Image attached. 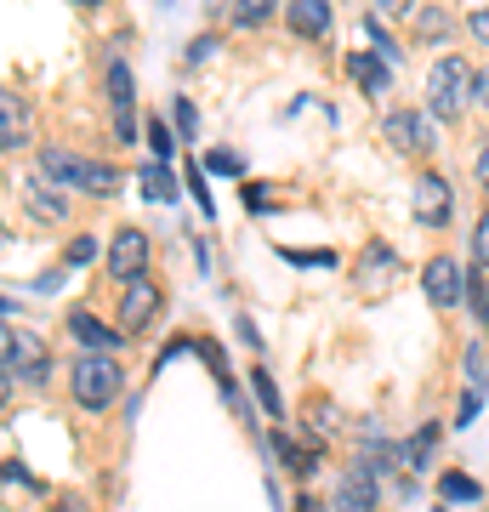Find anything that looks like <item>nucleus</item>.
<instances>
[{
  "instance_id": "obj_37",
  "label": "nucleus",
  "mask_w": 489,
  "mask_h": 512,
  "mask_svg": "<svg viewBox=\"0 0 489 512\" xmlns=\"http://www.w3.org/2000/svg\"><path fill=\"white\" fill-rule=\"evenodd\" d=\"M478 183L489 188V148H478Z\"/></svg>"
},
{
  "instance_id": "obj_12",
  "label": "nucleus",
  "mask_w": 489,
  "mask_h": 512,
  "mask_svg": "<svg viewBox=\"0 0 489 512\" xmlns=\"http://www.w3.org/2000/svg\"><path fill=\"white\" fill-rule=\"evenodd\" d=\"M387 69H393V63H387L381 52H353V57H347V74H353V80H359V92H370V97L387 92V80H393Z\"/></svg>"
},
{
  "instance_id": "obj_28",
  "label": "nucleus",
  "mask_w": 489,
  "mask_h": 512,
  "mask_svg": "<svg viewBox=\"0 0 489 512\" xmlns=\"http://www.w3.org/2000/svg\"><path fill=\"white\" fill-rule=\"evenodd\" d=\"M472 256H478V262L489 268V211L478 217V228H472Z\"/></svg>"
},
{
  "instance_id": "obj_17",
  "label": "nucleus",
  "mask_w": 489,
  "mask_h": 512,
  "mask_svg": "<svg viewBox=\"0 0 489 512\" xmlns=\"http://www.w3.org/2000/svg\"><path fill=\"white\" fill-rule=\"evenodd\" d=\"M23 205H29L40 222H57V217H63V200L52 194V183H46V177H29V183H23Z\"/></svg>"
},
{
  "instance_id": "obj_5",
  "label": "nucleus",
  "mask_w": 489,
  "mask_h": 512,
  "mask_svg": "<svg viewBox=\"0 0 489 512\" xmlns=\"http://www.w3.org/2000/svg\"><path fill=\"white\" fill-rule=\"evenodd\" d=\"M387 143L399 148V154H433V120L427 114H387Z\"/></svg>"
},
{
  "instance_id": "obj_36",
  "label": "nucleus",
  "mask_w": 489,
  "mask_h": 512,
  "mask_svg": "<svg viewBox=\"0 0 489 512\" xmlns=\"http://www.w3.org/2000/svg\"><path fill=\"white\" fill-rule=\"evenodd\" d=\"M52 512H91V507H86V501H80V495H69V501H57Z\"/></svg>"
},
{
  "instance_id": "obj_19",
  "label": "nucleus",
  "mask_w": 489,
  "mask_h": 512,
  "mask_svg": "<svg viewBox=\"0 0 489 512\" xmlns=\"http://www.w3.org/2000/svg\"><path fill=\"white\" fill-rule=\"evenodd\" d=\"M143 194H148V200H177V177L165 171V160L143 165Z\"/></svg>"
},
{
  "instance_id": "obj_41",
  "label": "nucleus",
  "mask_w": 489,
  "mask_h": 512,
  "mask_svg": "<svg viewBox=\"0 0 489 512\" xmlns=\"http://www.w3.org/2000/svg\"><path fill=\"white\" fill-rule=\"evenodd\" d=\"M80 6H91V0H80Z\"/></svg>"
},
{
  "instance_id": "obj_22",
  "label": "nucleus",
  "mask_w": 489,
  "mask_h": 512,
  "mask_svg": "<svg viewBox=\"0 0 489 512\" xmlns=\"http://www.w3.org/2000/svg\"><path fill=\"white\" fill-rule=\"evenodd\" d=\"M421 35L444 40V35H450V12H444V6H427V12H421Z\"/></svg>"
},
{
  "instance_id": "obj_21",
  "label": "nucleus",
  "mask_w": 489,
  "mask_h": 512,
  "mask_svg": "<svg viewBox=\"0 0 489 512\" xmlns=\"http://www.w3.org/2000/svg\"><path fill=\"white\" fill-rule=\"evenodd\" d=\"M438 490L450 495V501H478V484H472L467 473H444L438 478Z\"/></svg>"
},
{
  "instance_id": "obj_9",
  "label": "nucleus",
  "mask_w": 489,
  "mask_h": 512,
  "mask_svg": "<svg viewBox=\"0 0 489 512\" xmlns=\"http://www.w3.org/2000/svg\"><path fill=\"white\" fill-rule=\"evenodd\" d=\"M154 308H160V291H154L148 279H131V285H126V302H120V325H126V330H143L148 319H154Z\"/></svg>"
},
{
  "instance_id": "obj_30",
  "label": "nucleus",
  "mask_w": 489,
  "mask_h": 512,
  "mask_svg": "<svg viewBox=\"0 0 489 512\" xmlns=\"http://www.w3.org/2000/svg\"><path fill=\"white\" fill-rule=\"evenodd\" d=\"M234 6H239V18L245 23H262L273 12V0H234Z\"/></svg>"
},
{
  "instance_id": "obj_2",
  "label": "nucleus",
  "mask_w": 489,
  "mask_h": 512,
  "mask_svg": "<svg viewBox=\"0 0 489 512\" xmlns=\"http://www.w3.org/2000/svg\"><path fill=\"white\" fill-rule=\"evenodd\" d=\"M114 399H120V365L109 353H86L74 365V404L80 410H109Z\"/></svg>"
},
{
  "instance_id": "obj_23",
  "label": "nucleus",
  "mask_w": 489,
  "mask_h": 512,
  "mask_svg": "<svg viewBox=\"0 0 489 512\" xmlns=\"http://www.w3.org/2000/svg\"><path fill=\"white\" fill-rule=\"evenodd\" d=\"M171 120H177L182 137H194V131H200V114H194V103H188V97H177V103H171Z\"/></svg>"
},
{
  "instance_id": "obj_14",
  "label": "nucleus",
  "mask_w": 489,
  "mask_h": 512,
  "mask_svg": "<svg viewBox=\"0 0 489 512\" xmlns=\"http://www.w3.org/2000/svg\"><path fill=\"white\" fill-rule=\"evenodd\" d=\"M69 330H74V342H80V348H91V353H109V348H120V330L97 325V319H91V313H80V308L69 313Z\"/></svg>"
},
{
  "instance_id": "obj_25",
  "label": "nucleus",
  "mask_w": 489,
  "mask_h": 512,
  "mask_svg": "<svg viewBox=\"0 0 489 512\" xmlns=\"http://www.w3.org/2000/svg\"><path fill=\"white\" fill-rule=\"evenodd\" d=\"M268 439H273V456L285 461V467H308V456H302V450H296V444H290L285 433H268Z\"/></svg>"
},
{
  "instance_id": "obj_6",
  "label": "nucleus",
  "mask_w": 489,
  "mask_h": 512,
  "mask_svg": "<svg viewBox=\"0 0 489 512\" xmlns=\"http://www.w3.org/2000/svg\"><path fill=\"white\" fill-rule=\"evenodd\" d=\"M421 285H427V302L433 308H455L461 302V268H455V256H433Z\"/></svg>"
},
{
  "instance_id": "obj_16",
  "label": "nucleus",
  "mask_w": 489,
  "mask_h": 512,
  "mask_svg": "<svg viewBox=\"0 0 489 512\" xmlns=\"http://www.w3.org/2000/svg\"><path fill=\"white\" fill-rule=\"evenodd\" d=\"M80 171H86V160L69 154V148H46V154H40V177H46V183H74L80 188Z\"/></svg>"
},
{
  "instance_id": "obj_7",
  "label": "nucleus",
  "mask_w": 489,
  "mask_h": 512,
  "mask_svg": "<svg viewBox=\"0 0 489 512\" xmlns=\"http://www.w3.org/2000/svg\"><path fill=\"white\" fill-rule=\"evenodd\" d=\"M416 217L427 222V228H444V222H450V183L433 177V171L416 177Z\"/></svg>"
},
{
  "instance_id": "obj_38",
  "label": "nucleus",
  "mask_w": 489,
  "mask_h": 512,
  "mask_svg": "<svg viewBox=\"0 0 489 512\" xmlns=\"http://www.w3.org/2000/svg\"><path fill=\"white\" fill-rule=\"evenodd\" d=\"M478 103L489 109V69H478Z\"/></svg>"
},
{
  "instance_id": "obj_3",
  "label": "nucleus",
  "mask_w": 489,
  "mask_h": 512,
  "mask_svg": "<svg viewBox=\"0 0 489 512\" xmlns=\"http://www.w3.org/2000/svg\"><path fill=\"white\" fill-rule=\"evenodd\" d=\"M46 370H52L46 342H40V336H29V330H6V387L18 382V376L29 387H40V382H46Z\"/></svg>"
},
{
  "instance_id": "obj_39",
  "label": "nucleus",
  "mask_w": 489,
  "mask_h": 512,
  "mask_svg": "<svg viewBox=\"0 0 489 512\" xmlns=\"http://www.w3.org/2000/svg\"><path fill=\"white\" fill-rule=\"evenodd\" d=\"M302 512H325V507H319V501H302Z\"/></svg>"
},
{
  "instance_id": "obj_8",
  "label": "nucleus",
  "mask_w": 489,
  "mask_h": 512,
  "mask_svg": "<svg viewBox=\"0 0 489 512\" xmlns=\"http://www.w3.org/2000/svg\"><path fill=\"white\" fill-rule=\"evenodd\" d=\"M285 18H290L296 35L325 40L330 35V0H285Z\"/></svg>"
},
{
  "instance_id": "obj_35",
  "label": "nucleus",
  "mask_w": 489,
  "mask_h": 512,
  "mask_svg": "<svg viewBox=\"0 0 489 512\" xmlns=\"http://www.w3.org/2000/svg\"><path fill=\"white\" fill-rule=\"evenodd\" d=\"M188 188H194V200H200L205 211H211V188H205V171H194V177H188Z\"/></svg>"
},
{
  "instance_id": "obj_31",
  "label": "nucleus",
  "mask_w": 489,
  "mask_h": 512,
  "mask_svg": "<svg viewBox=\"0 0 489 512\" xmlns=\"http://www.w3.org/2000/svg\"><path fill=\"white\" fill-rule=\"evenodd\" d=\"M467 29H472V35H478V40L489 46V6H478V12H472V18H467Z\"/></svg>"
},
{
  "instance_id": "obj_15",
  "label": "nucleus",
  "mask_w": 489,
  "mask_h": 512,
  "mask_svg": "<svg viewBox=\"0 0 489 512\" xmlns=\"http://www.w3.org/2000/svg\"><path fill=\"white\" fill-rule=\"evenodd\" d=\"M23 131H29V114H23L18 92H6V97H0V148H6V154H18Z\"/></svg>"
},
{
  "instance_id": "obj_18",
  "label": "nucleus",
  "mask_w": 489,
  "mask_h": 512,
  "mask_svg": "<svg viewBox=\"0 0 489 512\" xmlns=\"http://www.w3.org/2000/svg\"><path fill=\"white\" fill-rule=\"evenodd\" d=\"M80 188H86V194H97V200H114V194H120V171H114V165L86 160V171H80Z\"/></svg>"
},
{
  "instance_id": "obj_1",
  "label": "nucleus",
  "mask_w": 489,
  "mask_h": 512,
  "mask_svg": "<svg viewBox=\"0 0 489 512\" xmlns=\"http://www.w3.org/2000/svg\"><path fill=\"white\" fill-rule=\"evenodd\" d=\"M472 92H478V74H472L461 57L433 63V74H427V103H433L438 120H461L467 103H472Z\"/></svg>"
},
{
  "instance_id": "obj_26",
  "label": "nucleus",
  "mask_w": 489,
  "mask_h": 512,
  "mask_svg": "<svg viewBox=\"0 0 489 512\" xmlns=\"http://www.w3.org/2000/svg\"><path fill=\"white\" fill-rule=\"evenodd\" d=\"M438 444V427H421L416 439H410V467H421V461H427V450H433Z\"/></svg>"
},
{
  "instance_id": "obj_29",
  "label": "nucleus",
  "mask_w": 489,
  "mask_h": 512,
  "mask_svg": "<svg viewBox=\"0 0 489 512\" xmlns=\"http://www.w3.org/2000/svg\"><path fill=\"white\" fill-rule=\"evenodd\" d=\"M91 256H97V239H86V234H80V239L69 245V268H86Z\"/></svg>"
},
{
  "instance_id": "obj_34",
  "label": "nucleus",
  "mask_w": 489,
  "mask_h": 512,
  "mask_svg": "<svg viewBox=\"0 0 489 512\" xmlns=\"http://www.w3.org/2000/svg\"><path fill=\"white\" fill-rule=\"evenodd\" d=\"M410 12V0H376V18H404Z\"/></svg>"
},
{
  "instance_id": "obj_27",
  "label": "nucleus",
  "mask_w": 489,
  "mask_h": 512,
  "mask_svg": "<svg viewBox=\"0 0 489 512\" xmlns=\"http://www.w3.org/2000/svg\"><path fill=\"white\" fill-rule=\"evenodd\" d=\"M200 165H211L217 177H234V171H239V160H234V154H228V148H211V154H205Z\"/></svg>"
},
{
  "instance_id": "obj_32",
  "label": "nucleus",
  "mask_w": 489,
  "mask_h": 512,
  "mask_svg": "<svg viewBox=\"0 0 489 512\" xmlns=\"http://www.w3.org/2000/svg\"><path fill=\"white\" fill-rule=\"evenodd\" d=\"M268 200H273V194H268V188H262V183H245V205H251V211H268Z\"/></svg>"
},
{
  "instance_id": "obj_33",
  "label": "nucleus",
  "mask_w": 489,
  "mask_h": 512,
  "mask_svg": "<svg viewBox=\"0 0 489 512\" xmlns=\"http://www.w3.org/2000/svg\"><path fill=\"white\" fill-rule=\"evenodd\" d=\"M478 410H484V387H478V393H467V399H461V416H455V421H472V416H478Z\"/></svg>"
},
{
  "instance_id": "obj_10",
  "label": "nucleus",
  "mask_w": 489,
  "mask_h": 512,
  "mask_svg": "<svg viewBox=\"0 0 489 512\" xmlns=\"http://www.w3.org/2000/svg\"><path fill=\"white\" fill-rule=\"evenodd\" d=\"M109 103H114V131L120 137H137V114H131V69L114 63L109 69Z\"/></svg>"
},
{
  "instance_id": "obj_20",
  "label": "nucleus",
  "mask_w": 489,
  "mask_h": 512,
  "mask_svg": "<svg viewBox=\"0 0 489 512\" xmlns=\"http://www.w3.org/2000/svg\"><path fill=\"white\" fill-rule=\"evenodd\" d=\"M251 382H256V399H262V410H268V416H285V399H279V387H273L268 370H256Z\"/></svg>"
},
{
  "instance_id": "obj_13",
  "label": "nucleus",
  "mask_w": 489,
  "mask_h": 512,
  "mask_svg": "<svg viewBox=\"0 0 489 512\" xmlns=\"http://www.w3.org/2000/svg\"><path fill=\"white\" fill-rule=\"evenodd\" d=\"M393 279H399V262H393V251L370 245V251H364V268H359V291L376 296L381 285H393Z\"/></svg>"
},
{
  "instance_id": "obj_11",
  "label": "nucleus",
  "mask_w": 489,
  "mask_h": 512,
  "mask_svg": "<svg viewBox=\"0 0 489 512\" xmlns=\"http://www.w3.org/2000/svg\"><path fill=\"white\" fill-rule=\"evenodd\" d=\"M336 512H376V484H370L364 467L342 473V484H336Z\"/></svg>"
},
{
  "instance_id": "obj_4",
  "label": "nucleus",
  "mask_w": 489,
  "mask_h": 512,
  "mask_svg": "<svg viewBox=\"0 0 489 512\" xmlns=\"http://www.w3.org/2000/svg\"><path fill=\"white\" fill-rule=\"evenodd\" d=\"M109 268H114V279H143V268H148V234L143 228H120L114 234V245H109Z\"/></svg>"
},
{
  "instance_id": "obj_40",
  "label": "nucleus",
  "mask_w": 489,
  "mask_h": 512,
  "mask_svg": "<svg viewBox=\"0 0 489 512\" xmlns=\"http://www.w3.org/2000/svg\"><path fill=\"white\" fill-rule=\"evenodd\" d=\"M484 325H489V296H484Z\"/></svg>"
},
{
  "instance_id": "obj_24",
  "label": "nucleus",
  "mask_w": 489,
  "mask_h": 512,
  "mask_svg": "<svg viewBox=\"0 0 489 512\" xmlns=\"http://www.w3.org/2000/svg\"><path fill=\"white\" fill-rule=\"evenodd\" d=\"M148 148H154V160H165V154H171V126H165L160 114L148 120Z\"/></svg>"
}]
</instances>
